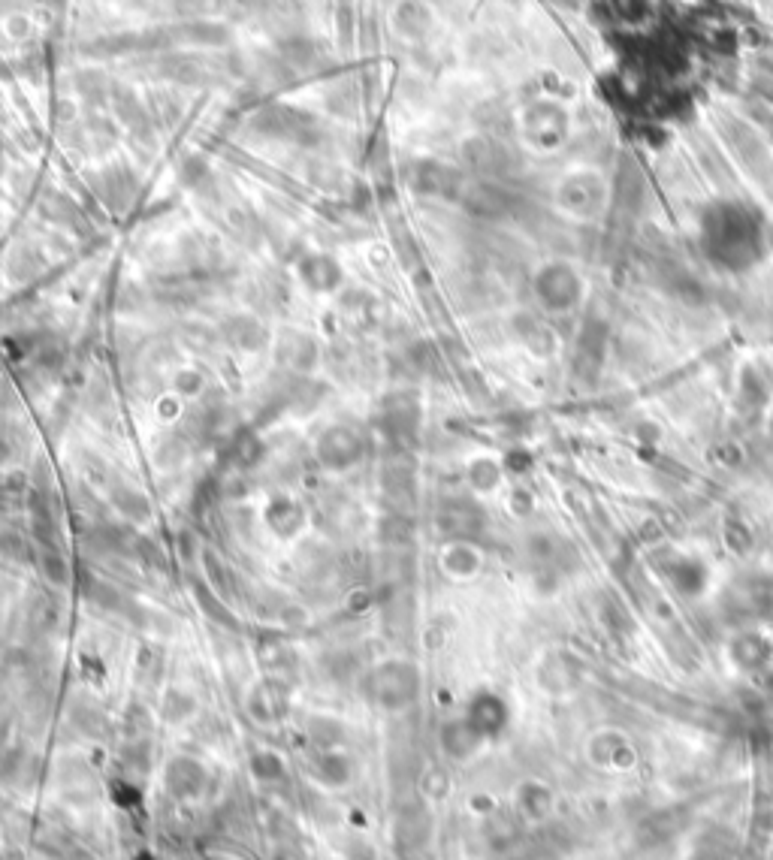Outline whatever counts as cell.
Instances as JSON below:
<instances>
[{
  "instance_id": "6da1fadb",
  "label": "cell",
  "mask_w": 773,
  "mask_h": 860,
  "mask_svg": "<svg viewBox=\"0 0 773 860\" xmlns=\"http://www.w3.org/2000/svg\"><path fill=\"white\" fill-rule=\"evenodd\" d=\"M363 692L381 710H390V713L405 710L408 704H414V698L420 692L417 667L408 661H381L378 667H372L366 673Z\"/></svg>"
},
{
  "instance_id": "7a4b0ae2",
  "label": "cell",
  "mask_w": 773,
  "mask_h": 860,
  "mask_svg": "<svg viewBox=\"0 0 773 860\" xmlns=\"http://www.w3.org/2000/svg\"><path fill=\"white\" fill-rule=\"evenodd\" d=\"M315 456H318V462L327 471H348L366 456V441H363V435L354 426L336 423L318 438Z\"/></svg>"
},
{
  "instance_id": "3957f363",
  "label": "cell",
  "mask_w": 773,
  "mask_h": 860,
  "mask_svg": "<svg viewBox=\"0 0 773 860\" xmlns=\"http://www.w3.org/2000/svg\"><path fill=\"white\" fill-rule=\"evenodd\" d=\"M257 130L266 133V136H278V139H287V142H308L318 136V124L315 118L302 112V109H293V106H284V103H275V106H266L260 115H257Z\"/></svg>"
},
{
  "instance_id": "277c9868",
  "label": "cell",
  "mask_w": 773,
  "mask_h": 860,
  "mask_svg": "<svg viewBox=\"0 0 773 860\" xmlns=\"http://www.w3.org/2000/svg\"><path fill=\"white\" fill-rule=\"evenodd\" d=\"M164 788L173 800H197L206 794L209 788V770L197 761V758H188V755H179L167 764L164 770Z\"/></svg>"
},
{
  "instance_id": "5b68a950",
  "label": "cell",
  "mask_w": 773,
  "mask_h": 860,
  "mask_svg": "<svg viewBox=\"0 0 773 860\" xmlns=\"http://www.w3.org/2000/svg\"><path fill=\"white\" fill-rule=\"evenodd\" d=\"M299 278L308 290L315 293H333L339 290V284L345 281L342 266L336 263V257L330 254H305L299 260Z\"/></svg>"
},
{
  "instance_id": "8992f818",
  "label": "cell",
  "mask_w": 773,
  "mask_h": 860,
  "mask_svg": "<svg viewBox=\"0 0 773 860\" xmlns=\"http://www.w3.org/2000/svg\"><path fill=\"white\" fill-rule=\"evenodd\" d=\"M278 357L284 366H290L296 372H312L318 363V344L312 335H305V332H284L278 338Z\"/></svg>"
},
{
  "instance_id": "52a82bcc",
  "label": "cell",
  "mask_w": 773,
  "mask_h": 860,
  "mask_svg": "<svg viewBox=\"0 0 773 860\" xmlns=\"http://www.w3.org/2000/svg\"><path fill=\"white\" fill-rule=\"evenodd\" d=\"M266 523H269V529H272L278 538H293V535H299V529L305 526V507H302L296 498L278 495V498H272L269 507H266Z\"/></svg>"
},
{
  "instance_id": "ba28073f",
  "label": "cell",
  "mask_w": 773,
  "mask_h": 860,
  "mask_svg": "<svg viewBox=\"0 0 773 860\" xmlns=\"http://www.w3.org/2000/svg\"><path fill=\"white\" fill-rule=\"evenodd\" d=\"M384 432L393 435V438H405L417 429V399L411 393H399V396H390L384 402Z\"/></svg>"
},
{
  "instance_id": "9c48e42d",
  "label": "cell",
  "mask_w": 773,
  "mask_h": 860,
  "mask_svg": "<svg viewBox=\"0 0 773 860\" xmlns=\"http://www.w3.org/2000/svg\"><path fill=\"white\" fill-rule=\"evenodd\" d=\"M248 710H251V716L254 719H260V722H278L284 713H287V692H284V685H278V682H263V685H257L254 692H251V698H248Z\"/></svg>"
},
{
  "instance_id": "30bf717a",
  "label": "cell",
  "mask_w": 773,
  "mask_h": 860,
  "mask_svg": "<svg viewBox=\"0 0 773 860\" xmlns=\"http://www.w3.org/2000/svg\"><path fill=\"white\" fill-rule=\"evenodd\" d=\"M393 25L402 37H423V31L429 28V13L420 0H402L393 10Z\"/></svg>"
},
{
  "instance_id": "8fae6325",
  "label": "cell",
  "mask_w": 773,
  "mask_h": 860,
  "mask_svg": "<svg viewBox=\"0 0 773 860\" xmlns=\"http://www.w3.org/2000/svg\"><path fill=\"white\" fill-rule=\"evenodd\" d=\"M315 776L324 782V785H333V788H342L348 779H351V761L339 752H330L324 749V755L315 761Z\"/></svg>"
},
{
  "instance_id": "7c38bea8",
  "label": "cell",
  "mask_w": 773,
  "mask_h": 860,
  "mask_svg": "<svg viewBox=\"0 0 773 860\" xmlns=\"http://www.w3.org/2000/svg\"><path fill=\"white\" fill-rule=\"evenodd\" d=\"M242 326H245V329H239V323H236V320H230V323H227L230 341H233V344H239V348H245V351H257V348H263L266 329H263L254 317H242Z\"/></svg>"
},
{
  "instance_id": "4fadbf2b",
  "label": "cell",
  "mask_w": 773,
  "mask_h": 860,
  "mask_svg": "<svg viewBox=\"0 0 773 860\" xmlns=\"http://www.w3.org/2000/svg\"><path fill=\"white\" fill-rule=\"evenodd\" d=\"M251 773L257 782H278V779H284V761L275 752L260 749L251 755Z\"/></svg>"
},
{
  "instance_id": "5bb4252c",
  "label": "cell",
  "mask_w": 773,
  "mask_h": 860,
  "mask_svg": "<svg viewBox=\"0 0 773 860\" xmlns=\"http://www.w3.org/2000/svg\"><path fill=\"white\" fill-rule=\"evenodd\" d=\"M43 574L52 580V583H67V577H70V571H67V562H64V556L58 553V550H52V547H46L43 550Z\"/></svg>"
},
{
  "instance_id": "9a60e30c",
  "label": "cell",
  "mask_w": 773,
  "mask_h": 860,
  "mask_svg": "<svg viewBox=\"0 0 773 860\" xmlns=\"http://www.w3.org/2000/svg\"><path fill=\"white\" fill-rule=\"evenodd\" d=\"M312 737H315V743L330 749V746H336L342 740V725L333 722V719H315L312 722Z\"/></svg>"
},
{
  "instance_id": "2e32d148",
  "label": "cell",
  "mask_w": 773,
  "mask_h": 860,
  "mask_svg": "<svg viewBox=\"0 0 773 860\" xmlns=\"http://www.w3.org/2000/svg\"><path fill=\"white\" fill-rule=\"evenodd\" d=\"M260 441L254 438V435H239L236 441H233V462H239V465H254L260 456Z\"/></svg>"
},
{
  "instance_id": "e0dca14e",
  "label": "cell",
  "mask_w": 773,
  "mask_h": 860,
  "mask_svg": "<svg viewBox=\"0 0 773 860\" xmlns=\"http://www.w3.org/2000/svg\"><path fill=\"white\" fill-rule=\"evenodd\" d=\"M115 501H118V507H121L127 516H133V520H145V516H148V501H145L142 495L130 492V489L115 492Z\"/></svg>"
},
{
  "instance_id": "ac0fdd59",
  "label": "cell",
  "mask_w": 773,
  "mask_h": 860,
  "mask_svg": "<svg viewBox=\"0 0 773 860\" xmlns=\"http://www.w3.org/2000/svg\"><path fill=\"white\" fill-rule=\"evenodd\" d=\"M179 381H185V393H200V375H194V372H185V375H179Z\"/></svg>"
}]
</instances>
